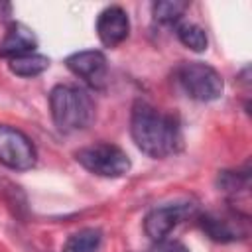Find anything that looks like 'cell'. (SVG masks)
Listing matches in <instances>:
<instances>
[{
  "instance_id": "6da1fadb",
  "label": "cell",
  "mask_w": 252,
  "mask_h": 252,
  "mask_svg": "<svg viewBox=\"0 0 252 252\" xmlns=\"http://www.w3.org/2000/svg\"><path fill=\"white\" fill-rule=\"evenodd\" d=\"M130 134L138 150L150 158H165L173 154L181 142L177 120L144 100H138L132 108Z\"/></svg>"
},
{
  "instance_id": "7a4b0ae2",
  "label": "cell",
  "mask_w": 252,
  "mask_h": 252,
  "mask_svg": "<svg viewBox=\"0 0 252 252\" xmlns=\"http://www.w3.org/2000/svg\"><path fill=\"white\" fill-rule=\"evenodd\" d=\"M49 110L57 130L77 132L91 124L94 116V102L81 87L57 85L49 93Z\"/></svg>"
},
{
  "instance_id": "3957f363",
  "label": "cell",
  "mask_w": 252,
  "mask_h": 252,
  "mask_svg": "<svg viewBox=\"0 0 252 252\" xmlns=\"http://www.w3.org/2000/svg\"><path fill=\"white\" fill-rule=\"evenodd\" d=\"M175 79L183 93L199 102H211L222 96L224 83L220 73L201 61H185L177 67Z\"/></svg>"
},
{
  "instance_id": "277c9868",
  "label": "cell",
  "mask_w": 252,
  "mask_h": 252,
  "mask_svg": "<svg viewBox=\"0 0 252 252\" xmlns=\"http://www.w3.org/2000/svg\"><path fill=\"white\" fill-rule=\"evenodd\" d=\"M75 159L91 173L98 177H122L130 171L128 154L114 144L98 142L93 146H85L75 154Z\"/></svg>"
},
{
  "instance_id": "5b68a950",
  "label": "cell",
  "mask_w": 252,
  "mask_h": 252,
  "mask_svg": "<svg viewBox=\"0 0 252 252\" xmlns=\"http://www.w3.org/2000/svg\"><path fill=\"white\" fill-rule=\"evenodd\" d=\"M37 161L33 142L18 128L0 124V163L14 171L32 169Z\"/></svg>"
},
{
  "instance_id": "8992f818",
  "label": "cell",
  "mask_w": 252,
  "mask_h": 252,
  "mask_svg": "<svg viewBox=\"0 0 252 252\" xmlns=\"http://www.w3.org/2000/svg\"><path fill=\"white\" fill-rule=\"evenodd\" d=\"M191 213H193L191 203H165L148 213L144 220V230L156 242L165 240V236Z\"/></svg>"
},
{
  "instance_id": "52a82bcc",
  "label": "cell",
  "mask_w": 252,
  "mask_h": 252,
  "mask_svg": "<svg viewBox=\"0 0 252 252\" xmlns=\"http://www.w3.org/2000/svg\"><path fill=\"white\" fill-rule=\"evenodd\" d=\"M65 65L73 75H77L79 79H83L87 85H91L94 89H100L108 75L106 57L98 49L75 51L65 59Z\"/></svg>"
},
{
  "instance_id": "ba28073f",
  "label": "cell",
  "mask_w": 252,
  "mask_h": 252,
  "mask_svg": "<svg viewBox=\"0 0 252 252\" xmlns=\"http://www.w3.org/2000/svg\"><path fill=\"white\" fill-rule=\"evenodd\" d=\"M96 33L102 45L116 47L130 33V18L128 12L120 6L104 8L96 18Z\"/></svg>"
},
{
  "instance_id": "9c48e42d",
  "label": "cell",
  "mask_w": 252,
  "mask_h": 252,
  "mask_svg": "<svg viewBox=\"0 0 252 252\" xmlns=\"http://www.w3.org/2000/svg\"><path fill=\"white\" fill-rule=\"evenodd\" d=\"M199 224L209 234V238H213L217 242H232V240L246 236V228L240 224V220L234 215L226 217V215L207 213L201 217Z\"/></svg>"
},
{
  "instance_id": "30bf717a",
  "label": "cell",
  "mask_w": 252,
  "mask_h": 252,
  "mask_svg": "<svg viewBox=\"0 0 252 252\" xmlns=\"http://www.w3.org/2000/svg\"><path fill=\"white\" fill-rule=\"evenodd\" d=\"M37 47V37L33 35V32L30 28H26L20 22L10 24L4 39L0 41V55L14 59L18 55H26V53H33V49Z\"/></svg>"
},
{
  "instance_id": "8fae6325",
  "label": "cell",
  "mask_w": 252,
  "mask_h": 252,
  "mask_svg": "<svg viewBox=\"0 0 252 252\" xmlns=\"http://www.w3.org/2000/svg\"><path fill=\"white\" fill-rule=\"evenodd\" d=\"M8 67L18 77H35V75H41L49 67V57L39 55V53H26V55H18L10 59Z\"/></svg>"
},
{
  "instance_id": "7c38bea8",
  "label": "cell",
  "mask_w": 252,
  "mask_h": 252,
  "mask_svg": "<svg viewBox=\"0 0 252 252\" xmlns=\"http://www.w3.org/2000/svg\"><path fill=\"white\" fill-rule=\"evenodd\" d=\"M100 242L102 232L98 228H81L67 238L63 252H96Z\"/></svg>"
},
{
  "instance_id": "4fadbf2b",
  "label": "cell",
  "mask_w": 252,
  "mask_h": 252,
  "mask_svg": "<svg viewBox=\"0 0 252 252\" xmlns=\"http://www.w3.org/2000/svg\"><path fill=\"white\" fill-rule=\"evenodd\" d=\"M177 37H179V41L185 45V47H189V49H193V51H205L207 49V45H209V39H207V33H205V30L201 28V26H197V24H191V22H183V24H179L177 26Z\"/></svg>"
},
{
  "instance_id": "5bb4252c",
  "label": "cell",
  "mask_w": 252,
  "mask_h": 252,
  "mask_svg": "<svg viewBox=\"0 0 252 252\" xmlns=\"http://www.w3.org/2000/svg\"><path fill=\"white\" fill-rule=\"evenodd\" d=\"M187 4L185 2H177V0H163V2H156L154 4V18L161 24H175L181 20L183 12H185Z\"/></svg>"
},
{
  "instance_id": "9a60e30c",
  "label": "cell",
  "mask_w": 252,
  "mask_h": 252,
  "mask_svg": "<svg viewBox=\"0 0 252 252\" xmlns=\"http://www.w3.org/2000/svg\"><path fill=\"white\" fill-rule=\"evenodd\" d=\"M150 252H189V248L179 240H158Z\"/></svg>"
}]
</instances>
